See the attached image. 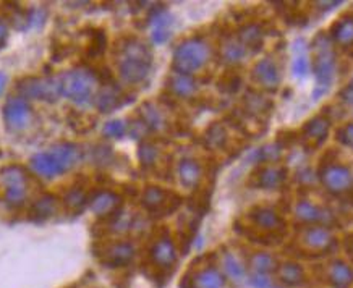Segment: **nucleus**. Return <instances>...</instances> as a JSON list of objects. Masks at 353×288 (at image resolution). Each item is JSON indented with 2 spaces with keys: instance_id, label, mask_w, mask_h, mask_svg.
I'll return each mask as SVG.
<instances>
[{
  "instance_id": "nucleus-1",
  "label": "nucleus",
  "mask_w": 353,
  "mask_h": 288,
  "mask_svg": "<svg viewBox=\"0 0 353 288\" xmlns=\"http://www.w3.org/2000/svg\"><path fill=\"white\" fill-rule=\"evenodd\" d=\"M119 73L128 85L146 81L151 73L152 54L148 45L138 38H125L119 43L117 50Z\"/></svg>"
},
{
  "instance_id": "nucleus-2",
  "label": "nucleus",
  "mask_w": 353,
  "mask_h": 288,
  "mask_svg": "<svg viewBox=\"0 0 353 288\" xmlns=\"http://www.w3.org/2000/svg\"><path fill=\"white\" fill-rule=\"evenodd\" d=\"M313 70L316 78V88L313 91L314 99L323 97L331 88L334 78H336L337 59L334 43L326 32H319L313 41Z\"/></svg>"
},
{
  "instance_id": "nucleus-3",
  "label": "nucleus",
  "mask_w": 353,
  "mask_h": 288,
  "mask_svg": "<svg viewBox=\"0 0 353 288\" xmlns=\"http://www.w3.org/2000/svg\"><path fill=\"white\" fill-rule=\"evenodd\" d=\"M318 178L324 189L332 196H353V172L336 157H324L318 167Z\"/></svg>"
},
{
  "instance_id": "nucleus-4",
  "label": "nucleus",
  "mask_w": 353,
  "mask_h": 288,
  "mask_svg": "<svg viewBox=\"0 0 353 288\" xmlns=\"http://www.w3.org/2000/svg\"><path fill=\"white\" fill-rule=\"evenodd\" d=\"M209 45L199 38H192L183 41L174 52L172 68L175 73L182 75H192V73L201 70L209 60Z\"/></svg>"
},
{
  "instance_id": "nucleus-5",
  "label": "nucleus",
  "mask_w": 353,
  "mask_h": 288,
  "mask_svg": "<svg viewBox=\"0 0 353 288\" xmlns=\"http://www.w3.org/2000/svg\"><path fill=\"white\" fill-rule=\"evenodd\" d=\"M62 94L77 104H86L92 97L96 86V76L88 70H70L60 76Z\"/></svg>"
},
{
  "instance_id": "nucleus-6",
  "label": "nucleus",
  "mask_w": 353,
  "mask_h": 288,
  "mask_svg": "<svg viewBox=\"0 0 353 288\" xmlns=\"http://www.w3.org/2000/svg\"><path fill=\"white\" fill-rule=\"evenodd\" d=\"M18 92L23 97H32V99L54 102L62 94V85L57 78H36L28 76L17 85Z\"/></svg>"
},
{
  "instance_id": "nucleus-7",
  "label": "nucleus",
  "mask_w": 353,
  "mask_h": 288,
  "mask_svg": "<svg viewBox=\"0 0 353 288\" xmlns=\"http://www.w3.org/2000/svg\"><path fill=\"white\" fill-rule=\"evenodd\" d=\"M300 245L303 246L306 251L314 254H326L336 248L337 240L332 235V232L327 227L323 225H308L301 227L300 232Z\"/></svg>"
},
{
  "instance_id": "nucleus-8",
  "label": "nucleus",
  "mask_w": 353,
  "mask_h": 288,
  "mask_svg": "<svg viewBox=\"0 0 353 288\" xmlns=\"http://www.w3.org/2000/svg\"><path fill=\"white\" fill-rule=\"evenodd\" d=\"M141 203L154 216H167V214L174 212L182 204V198L179 194L167 192L164 188L148 187L143 192Z\"/></svg>"
},
{
  "instance_id": "nucleus-9",
  "label": "nucleus",
  "mask_w": 353,
  "mask_h": 288,
  "mask_svg": "<svg viewBox=\"0 0 353 288\" xmlns=\"http://www.w3.org/2000/svg\"><path fill=\"white\" fill-rule=\"evenodd\" d=\"M295 217L300 222L301 227L308 225H323V227H332L337 224L336 216L327 209H324L310 199H300L295 204Z\"/></svg>"
},
{
  "instance_id": "nucleus-10",
  "label": "nucleus",
  "mask_w": 353,
  "mask_h": 288,
  "mask_svg": "<svg viewBox=\"0 0 353 288\" xmlns=\"http://www.w3.org/2000/svg\"><path fill=\"white\" fill-rule=\"evenodd\" d=\"M252 80L256 83V85L261 88V90L268 92H276L281 86V70H279V65L276 60L271 57H264L258 60L256 65H254L252 70Z\"/></svg>"
},
{
  "instance_id": "nucleus-11",
  "label": "nucleus",
  "mask_w": 353,
  "mask_h": 288,
  "mask_svg": "<svg viewBox=\"0 0 353 288\" xmlns=\"http://www.w3.org/2000/svg\"><path fill=\"white\" fill-rule=\"evenodd\" d=\"M31 120V107L23 97H10L3 107V122L12 132H20Z\"/></svg>"
},
{
  "instance_id": "nucleus-12",
  "label": "nucleus",
  "mask_w": 353,
  "mask_h": 288,
  "mask_svg": "<svg viewBox=\"0 0 353 288\" xmlns=\"http://www.w3.org/2000/svg\"><path fill=\"white\" fill-rule=\"evenodd\" d=\"M250 222L253 227L266 235H277L279 232L284 230V219L279 216V212L274 211L271 207H254L248 216Z\"/></svg>"
},
{
  "instance_id": "nucleus-13",
  "label": "nucleus",
  "mask_w": 353,
  "mask_h": 288,
  "mask_svg": "<svg viewBox=\"0 0 353 288\" xmlns=\"http://www.w3.org/2000/svg\"><path fill=\"white\" fill-rule=\"evenodd\" d=\"M329 130H331V120L324 115H318V117L308 120L301 130V139H303L305 146L310 150H318L327 139Z\"/></svg>"
},
{
  "instance_id": "nucleus-14",
  "label": "nucleus",
  "mask_w": 353,
  "mask_h": 288,
  "mask_svg": "<svg viewBox=\"0 0 353 288\" xmlns=\"http://www.w3.org/2000/svg\"><path fill=\"white\" fill-rule=\"evenodd\" d=\"M90 206L92 212H96L97 216L105 217V219H117L120 216V206H122V198L114 192H108V189H102L92 194Z\"/></svg>"
},
{
  "instance_id": "nucleus-15",
  "label": "nucleus",
  "mask_w": 353,
  "mask_h": 288,
  "mask_svg": "<svg viewBox=\"0 0 353 288\" xmlns=\"http://www.w3.org/2000/svg\"><path fill=\"white\" fill-rule=\"evenodd\" d=\"M150 256L152 264L162 269V271L174 267V264L176 263V248L174 241L170 240V236H159L154 241V245L151 246Z\"/></svg>"
},
{
  "instance_id": "nucleus-16",
  "label": "nucleus",
  "mask_w": 353,
  "mask_h": 288,
  "mask_svg": "<svg viewBox=\"0 0 353 288\" xmlns=\"http://www.w3.org/2000/svg\"><path fill=\"white\" fill-rule=\"evenodd\" d=\"M134 258V246L128 241H115L110 243L102 251V261L108 266L122 267L133 261Z\"/></svg>"
},
{
  "instance_id": "nucleus-17",
  "label": "nucleus",
  "mask_w": 353,
  "mask_h": 288,
  "mask_svg": "<svg viewBox=\"0 0 353 288\" xmlns=\"http://www.w3.org/2000/svg\"><path fill=\"white\" fill-rule=\"evenodd\" d=\"M287 169L284 167H261L253 176V185L263 189H276L284 187Z\"/></svg>"
},
{
  "instance_id": "nucleus-18",
  "label": "nucleus",
  "mask_w": 353,
  "mask_h": 288,
  "mask_svg": "<svg viewBox=\"0 0 353 288\" xmlns=\"http://www.w3.org/2000/svg\"><path fill=\"white\" fill-rule=\"evenodd\" d=\"M125 102H127V99H125L122 90L117 85H114L112 81L104 83V88L96 96V105L101 112H112L120 105H123Z\"/></svg>"
},
{
  "instance_id": "nucleus-19",
  "label": "nucleus",
  "mask_w": 353,
  "mask_h": 288,
  "mask_svg": "<svg viewBox=\"0 0 353 288\" xmlns=\"http://www.w3.org/2000/svg\"><path fill=\"white\" fill-rule=\"evenodd\" d=\"M331 41L342 49L353 48V17L345 15L339 18L331 26Z\"/></svg>"
},
{
  "instance_id": "nucleus-20",
  "label": "nucleus",
  "mask_w": 353,
  "mask_h": 288,
  "mask_svg": "<svg viewBox=\"0 0 353 288\" xmlns=\"http://www.w3.org/2000/svg\"><path fill=\"white\" fill-rule=\"evenodd\" d=\"M192 288H225V277L214 266H206L190 278Z\"/></svg>"
},
{
  "instance_id": "nucleus-21",
  "label": "nucleus",
  "mask_w": 353,
  "mask_h": 288,
  "mask_svg": "<svg viewBox=\"0 0 353 288\" xmlns=\"http://www.w3.org/2000/svg\"><path fill=\"white\" fill-rule=\"evenodd\" d=\"M236 39L245 45L248 52H258L264 43V28L259 23H246L236 32Z\"/></svg>"
},
{
  "instance_id": "nucleus-22",
  "label": "nucleus",
  "mask_w": 353,
  "mask_h": 288,
  "mask_svg": "<svg viewBox=\"0 0 353 288\" xmlns=\"http://www.w3.org/2000/svg\"><path fill=\"white\" fill-rule=\"evenodd\" d=\"M326 276L334 288H350L353 285V269L343 261L329 264Z\"/></svg>"
},
{
  "instance_id": "nucleus-23",
  "label": "nucleus",
  "mask_w": 353,
  "mask_h": 288,
  "mask_svg": "<svg viewBox=\"0 0 353 288\" xmlns=\"http://www.w3.org/2000/svg\"><path fill=\"white\" fill-rule=\"evenodd\" d=\"M49 154L54 157V161L57 162L60 170L67 172L72 169L73 165L77 164V161L80 159V150L75 146V144H59V146H54L52 150L49 151Z\"/></svg>"
},
{
  "instance_id": "nucleus-24",
  "label": "nucleus",
  "mask_w": 353,
  "mask_h": 288,
  "mask_svg": "<svg viewBox=\"0 0 353 288\" xmlns=\"http://www.w3.org/2000/svg\"><path fill=\"white\" fill-rule=\"evenodd\" d=\"M170 23L172 18L164 8H157L156 12H152L151 15V25L152 32L151 38L156 44H164L170 36Z\"/></svg>"
},
{
  "instance_id": "nucleus-25",
  "label": "nucleus",
  "mask_w": 353,
  "mask_h": 288,
  "mask_svg": "<svg viewBox=\"0 0 353 288\" xmlns=\"http://www.w3.org/2000/svg\"><path fill=\"white\" fill-rule=\"evenodd\" d=\"M172 94L175 97H182V99H187V97H192L198 90L196 81L194 78L190 75H182V73H174L169 78V83H167Z\"/></svg>"
},
{
  "instance_id": "nucleus-26",
  "label": "nucleus",
  "mask_w": 353,
  "mask_h": 288,
  "mask_svg": "<svg viewBox=\"0 0 353 288\" xmlns=\"http://www.w3.org/2000/svg\"><path fill=\"white\" fill-rule=\"evenodd\" d=\"M203 176V169L198 161L194 159H183L179 164V178L183 187L194 188L199 183Z\"/></svg>"
},
{
  "instance_id": "nucleus-27",
  "label": "nucleus",
  "mask_w": 353,
  "mask_h": 288,
  "mask_svg": "<svg viewBox=\"0 0 353 288\" xmlns=\"http://www.w3.org/2000/svg\"><path fill=\"white\" fill-rule=\"evenodd\" d=\"M0 180L6 189L26 192V172L20 165H8L0 170Z\"/></svg>"
},
{
  "instance_id": "nucleus-28",
  "label": "nucleus",
  "mask_w": 353,
  "mask_h": 288,
  "mask_svg": "<svg viewBox=\"0 0 353 288\" xmlns=\"http://www.w3.org/2000/svg\"><path fill=\"white\" fill-rule=\"evenodd\" d=\"M31 169L36 172V174L44 176V178H54L62 174L57 162L54 161V157L49 154V152H41V154H36L31 159Z\"/></svg>"
},
{
  "instance_id": "nucleus-29",
  "label": "nucleus",
  "mask_w": 353,
  "mask_h": 288,
  "mask_svg": "<svg viewBox=\"0 0 353 288\" xmlns=\"http://www.w3.org/2000/svg\"><path fill=\"white\" fill-rule=\"evenodd\" d=\"M277 274H279V278H281V282L284 283V285H287V288L299 287L305 280L303 269H301L300 264L296 263H284L277 269Z\"/></svg>"
},
{
  "instance_id": "nucleus-30",
  "label": "nucleus",
  "mask_w": 353,
  "mask_h": 288,
  "mask_svg": "<svg viewBox=\"0 0 353 288\" xmlns=\"http://www.w3.org/2000/svg\"><path fill=\"white\" fill-rule=\"evenodd\" d=\"M243 104L246 112L254 115V117H263V115H266L272 109V102L263 94H258V92H248L245 96Z\"/></svg>"
},
{
  "instance_id": "nucleus-31",
  "label": "nucleus",
  "mask_w": 353,
  "mask_h": 288,
  "mask_svg": "<svg viewBox=\"0 0 353 288\" xmlns=\"http://www.w3.org/2000/svg\"><path fill=\"white\" fill-rule=\"evenodd\" d=\"M221 54H222V59H224L227 63H239L246 57L248 50L245 49V45L241 44L239 39L230 38L224 41Z\"/></svg>"
},
{
  "instance_id": "nucleus-32",
  "label": "nucleus",
  "mask_w": 353,
  "mask_h": 288,
  "mask_svg": "<svg viewBox=\"0 0 353 288\" xmlns=\"http://www.w3.org/2000/svg\"><path fill=\"white\" fill-rule=\"evenodd\" d=\"M222 267H224L225 276L232 278V280L240 283L245 280L246 277V269L243 266V263L240 261L235 254L232 253H225L224 258H222Z\"/></svg>"
},
{
  "instance_id": "nucleus-33",
  "label": "nucleus",
  "mask_w": 353,
  "mask_h": 288,
  "mask_svg": "<svg viewBox=\"0 0 353 288\" xmlns=\"http://www.w3.org/2000/svg\"><path fill=\"white\" fill-rule=\"evenodd\" d=\"M55 212V198L54 196H43L32 204L30 217L34 222H44Z\"/></svg>"
},
{
  "instance_id": "nucleus-34",
  "label": "nucleus",
  "mask_w": 353,
  "mask_h": 288,
  "mask_svg": "<svg viewBox=\"0 0 353 288\" xmlns=\"http://www.w3.org/2000/svg\"><path fill=\"white\" fill-rule=\"evenodd\" d=\"M250 266H252L253 272L258 274H269L277 271V261L274 259L272 254L264 253V251H259V253H254L252 259H250Z\"/></svg>"
},
{
  "instance_id": "nucleus-35",
  "label": "nucleus",
  "mask_w": 353,
  "mask_h": 288,
  "mask_svg": "<svg viewBox=\"0 0 353 288\" xmlns=\"http://www.w3.org/2000/svg\"><path fill=\"white\" fill-rule=\"evenodd\" d=\"M204 141L211 150H221L227 143V132L221 123H212L204 134Z\"/></svg>"
},
{
  "instance_id": "nucleus-36",
  "label": "nucleus",
  "mask_w": 353,
  "mask_h": 288,
  "mask_svg": "<svg viewBox=\"0 0 353 288\" xmlns=\"http://www.w3.org/2000/svg\"><path fill=\"white\" fill-rule=\"evenodd\" d=\"M141 122L146 125L148 130H159L164 125V119L156 107H151L150 104L143 105L141 109Z\"/></svg>"
},
{
  "instance_id": "nucleus-37",
  "label": "nucleus",
  "mask_w": 353,
  "mask_h": 288,
  "mask_svg": "<svg viewBox=\"0 0 353 288\" xmlns=\"http://www.w3.org/2000/svg\"><path fill=\"white\" fill-rule=\"evenodd\" d=\"M138 156H139V162H141V165L146 167V169H150V167L156 165L157 159H159V150H157L152 143L146 141L139 146Z\"/></svg>"
},
{
  "instance_id": "nucleus-38",
  "label": "nucleus",
  "mask_w": 353,
  "mask_h": 288,
  "mask_svg": "<svg viewBox=\"0 0 353 288\" xmlns=\"http://www.w3.org/2000/svg\"><path fill=\"white\" fill-rule=\"evenodd\" d=\"M105 49V34L102 30H94L91 32V44L88 48V57L99 59Z\"/></svg>"
},
{
  "instance_id": "nucleus-39",
  "label": "nucleus",
  "mask_w": 353,
  "mask_h": 288,
  "mask_svg": "<svg viewBox=\"0 0 353 288\" xmlns=\"http://www.w3.org/2000/svg\"><path fill=\"white\" fill-rule=\"evenodd\" d=\"M311 70V62L306 54H296L292 60V75L295 78H305Z\"/></svg>"
},
{
  "instance_id": "nucleus-40",
  "label": "nucleus",
  "mask_w": 353,
  "mask_h": 288,
  "mask_svg": "<svg viewBox=\"0 0 353 288\" xmlns=\"http://www.w3.org/2000/svg\"><path fill=\"white\" fill-rule=\"evenodd\" d=\"M241 86V80L236 73H227L225 76H222V80L219 81V90L222 92H227V94H235L236 91L240 90Z\"/></svg>"
},
{
  "instance_id": "nucleus-41",
  "label": "nucleus",
  "mask_w": 353,
  "mask_h": 288,
  "mask_svg": "<svg viewBox=\"0 0 353 288\" xmlns=\"http://www.w3.org/2000/svg\"><path fill=\"white\" fill-rule=\"evenodd\" d=\"M86 203L90 201H88L85 193H83L81 189H72V192L65 196V204H67L68 209H73V211H80Z\"/></svg>"
},
{
  "instance_id": "nucleus-42",
  "label": "nucleus",
  "mask_w": 353,
  "mask_h": 288,
  "mask_svg": "<svg viewBox=\"0 0 353 288\" xmlns=\"http://www.w3.org/2000/svg\"><path fill=\"white\" fill-rule=\"evenodd\" d=\"M127 132V125L122 120H112L104 125V134L108 138H122Z\"/></svg>"
},
{
  "instance_id": "nucleus-43",
  "label": "nucleus",
  "mask_w": 353,
  "mask_h": 288,
  "mask_svg": "<svg viewBox=\"0 0 353 288\" xmlns=\"http://www.w3.org/2000/svg\"><path fill=\"white\" fill-rule=\"evenodd\" d=\"M337 141L353 150V122H348L337 130Z\"/></svg>"
},
{
  "instance_id": "nucleus-44",
  "label": "nucleus",
  "mask_w": 353,
  "mask_h": 288,
  "mask_svg": "<svg viewBox=\"0 0 353 288\" xmlns=\"http://www.w3.org/2000/svg\"><path fill=\"white\" fill-rule=\"evenodd\" d=\"M248 282H250V285H252L253 288H272L271 277L266 276V274L253 272L252 276H250Z\"/></svg>"
},
{
  "instance_id": "nucleus-45",
  "label": "nucleus",
  "mask_w": 353,
  "mask_h": 288,
  "mask_svg": "<svg viewBox=\"0 0 353 288\" xmlns=\"http://www.w3.org/2000/svg\"><path fill=\"white\" fill-rule=\"evenodd\" d=\"M341 99L345 102L347 105H350V107H353V88H350V86H347V88H343V90L341 91Z\"/></svg>"
},
{
  "instance_id": "nucleus-46",
  "label": "nucleus",
  "mask_w": 353,
  "mask_h": 288,
  "mask_svg": "<svg viewBox=\"0 0 353 288\" xmlns=\"http://www.w3.org/2000/svg\"><path fill=\"white\" fill-rule=\"evenodd\" d=\"M7 38H8V30H7V25L0 20V49L3 48L7 43Z\"/></svg>"
},
{
  "instance_id": "nucleus-47",
  "label": "nucleus",
  "mask_w": 353,
  "mask_h": 288,
  "mask_svg": "<svg viewBox=\"0 0 353 288\" xmlns=\"http://www.w3.org/2000/svg\"><path fill=\"white\" fill-rule=\"evenodd\" d=\"M6 86H7V75L0 72V94H2L3 90H6Z\"/></svg>"
},
{
  "instance_id": "nucleus-48",
  "label": "nucleus",
  "mask_w": 353,
  "mask_h": 288,
  "mask_svg": "<svg viewBox=\"0 0 353 288\" xmlns=\"http://www.w3.org/2000/svg\"><path fill=\"white\" fill-rule=\"evenodd\" d=\"M347 246H348V249H350V253H353V235L348 236V240H347Z\"/></svg>"
},
{
  "instance_id": "nucleus-49",
  "label": "nucleus",
  "mask_w": 353,
  "mask_h": 288,
  "mask_svg": "<svg viewBox=\"0 0 353 288\" xmlns=\"http://www.w3.org/2000/svg\"><path fill=\"white\" fill-rule=\"evenodd\" d=\"M350 88H353V78H352V81H350V85H348Z\"/></svg>"
},
{
  "instance_id": "nucleus-50",
  "label": "nucleus",
  "mask_w": 353,
  "mask_h": 288,
  "mask_svg": "<svg viewBox=\"0 0 353 288\" xmlns=\"http://www.w3.org/2000/svg\"><path fill=\"white\" fill-rule=\"evenodd\" d=\"M272 288H287V287H272Z\"/></svg>"
}]
</instances>
